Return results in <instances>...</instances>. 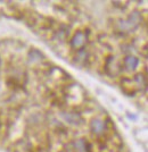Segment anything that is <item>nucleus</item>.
<instances>
[{
	"mask_svg": "<svg viewBox=\"0 0 148 152\" xmlns=\"http://www.w3.org/2000/svg\"><path fill=\"white\" fill-rule=\"evenodd\" d=\"M87 34L82 31H77L71 40V45L74 50H82L87 43Z\"/></svg>",
	"mask_w": 148,
	"mask_h": 152,
	"instance_id": "obj_1",
	"label": "nucleus"
},
{
	"mask_svg": "<svg viewBox=\"0 0 148 152\" xmlns=\"http://www.w3.org/2000/svg\"><path fill=\"white\" fill-rule=\"evenodd\" d=\"M105 127H106V124L105 121L99 119V118H96L91 121L90 124V128L91 132L96 135H102V134L105 132Z\"/></svg>",
	"mask_w": 148,
	"mask_h": 152,
	"instance_id": "obj_2",
	"label": "nucleus"
},
{
	"mask_svg": "<svg viewBox=\"0 0 148 152\" xmlns=\"http://www.w3.org/2000/svg\"><path fill=\"white\" fill-rule=\"evenodd\" d=\"M106 72L110 75H116L120 72V66L116 61L115 57H108V59L106 60Z\"/></svg>",
	"mask_w": 148,
	"mask_h": 152,
	"instance_id": "obj_3",
	"label": "nucleus"
},
{
	"mask_svg": "<svg viewBox=\"0 0 148 152\" xmlns=\"http://www.w3.org/2000/svg\"><path fill=\"white\" fill-rule=\"evenodd\" d=\"M62 117L65 119V121H68L70 124H80V121H82V118L80 114L77 113H73V111H68V113H62Z\"/></svg>",
	"mask_w": 148,
	"mask_h": 152,
	"instance_id": "obj_4",
	"label": "nucleus"
},
{
	"mask_svg": "<svg viewBox=\"0 0 148 152\" xmlns=\"http://www.w3.org/2000/svg\"><path fill=\"white\" fill-rule=\"evenodd\" d=\"M138 65H139V60L135 56L129 55V56H127V57L124 58V67H125L127 70L132 72V70H135L138 67Z\"/></svg>",
	"mask_w": 148,
	"mask_h": 152,
	"instance_id": "obj_5",
	"label": "nucleus"
},
{
	"mask_svg": "<svg viewBox=\"0 0 148 152\" xmlns=\"http://www.w3.org/2000/svg\"><path fill=\"white\" fill-rule=\"evenodd\" d=\"M74 150L75 152H90V145L85 139L77 140L74 142Z\"/></svg>",
	"mask_w": 148,
	"mask_h": 152,
	"instance_id": "obj_6",
	"label": "nucleus"
},
{
	"mask_svg": "<svg viewBox=\"0 0 148 152\" xmlns=\"http://www.w3.org/2000/svg\"><path fill=\"white\" fill-rule=\"evenodd\" d=\"M140 22H141V15L139 13H137V12L131 14L129 16V18H128V23H129L132 28H135L140 24Z\"/></svg>",
	"mask_w": 148,
	"mask_h": 152,
	"instance_id": "obj_7",
	"label": "nucleus"
},
{
	"mask_svg": "<svg viewBox=\"0 0 148 152\" xmlns=\"http://www.w3.org/2000/svg\"><path fill=\"white\" fill-rule=\"evenodd\" d=\"M135 86H138V88H140V89H146V86H147V80H146V76L144 75V74H138V75L135 76Z\"/></svg>",
	"mask_w": 148,
	"mask_h": 152,
	"instance_id": "obj_8",
	"label": "nucleus"
},
{
	"mask_svg": "<svg viewBox=\"0 0 148 152\" xmlns=\"http://www.w3.org/2000/svg\"><path fill=\"white\" fill-rule=\"evenodd\" d=\"M30 58L32 61H37V60H40L42 58V55L38 50H32L30 52Z\"/></svg>",
	"mask_w": 148,
	"mask_h": 152,
	"instance_id": "obj_9",
	"label": "nucleus"
},
{
	"mask_svg": "<svg viewBox=\"0 0 148 152\" xmlns=\"http://www.w3.org/2000/svg\"><path fill=\"white\" fill-rule=\"evenodd\" d=\"M87 59V51L82 49V50H79L77 51V60L79 63H81V61H84Z\"/></svg>",
	"mask_w": 148,
	"mask_h": 152,
	"instance_id": "obj_10",
	"label": "nucleus"
}]
</instances>
